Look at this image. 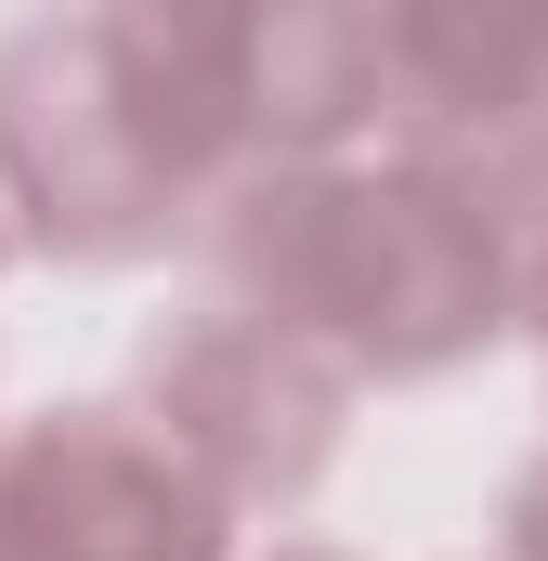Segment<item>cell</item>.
I'll return each mask as SVG.
<instances>
[{"label": "cell", "mask_w": 548, "mask_h": 561, "mask_svg": "<svg viewBox=\"0 0 548 561\" xmlns=\"http://www.w3.org/2000/svg\"><path fill=\"white\" fill-rule=\"evenodd\" d=\"M249 144L236 0H79L0 53V183L66 262H132L222 209V157Z\"/></svg>", "instance_id": "6da1fadb"}, {"label": "cell", "mask_w": 548, "mask_h": 561, "mask_svg": "<svg viewBox=\"0 0 548 561\" xmlns=\"http://www.w3.org/2000/svg\"><path fill=\"white\" fill-rule=\"evenodd\" d=\"M236 53H249V131L274 157H327L392 105L379 0H236Z\"/></svg>", "instance_id": "8992f818"}, {"label": "cell", "mask_w": 548, "mask_h": 561, "mask_svg": "<svg viewBox=\"0 0 548 561\" xmlns=\"http://www.w3.org/2000/svg\"><path fill=\"white\" fill-rule=\"evenodd\" d=\"M13 236H26V222H13V183H0V249H13Z\"/></svg>", "instance_id": "ba28073f"}, {"label": "cell", "mask_w": 548, "mask_h": 561, "mask_svg": "<svg viewBox=\"0 0 548 561\" xmlns=\"http://www.w3.org/2000/svg\"><path fill=\"white\" fill-rule=\"evenodd\" d=\"M510 561H548V470L510 496Z\"/></svg>", "instance_id": "52a82bcc"}, {"label": "cell", "mask_w": 548, "mask_h": 561, "mask_svg": "<svg viewBox=\"0 0 548 561\" xmlns=\"http://www.w3.org/2000/svg\"><path fill=\"white\" fill-rule=\"evenodd\" d=\"M144 392H157V431L236 496V510H287L327 444H340V366L313 340H287L249 300H209L183 313L157 353H144Z\"/></svg>", "instance_id": "277c9868"}, {"label": "cell", "mask_w": 548, "mask_h": 561, "mask_svg": "<svg viewBox=\"0 0 548 561\" xmlns=\"http://www.w3.org/2000/svg\"><path fill=\"white\" fill-rule=\"evenodd\" d=\"M209 249H222V287L249 313H274L287 340H313L340 379H431L510 327V236L444 157L249 170L222 196Z\"/></svg>", "instance_id": "7a4b0ae2"}, {"label": "cell", "mask_w": 548, "mask_h": 561, "mask_svg": "<svg viewBox=\"0 0 548 561\" xmlns=\"http://www.w3.org/2000/svg\"><path fill=\"white\" fill-rule=\"evenodd\" d=\"M287 561H340V549H287Z\"/></svg>", "instance_id": "9c48e42d"}, {"label": "cell", "mask_w": 548, "mask_h": 561, "mask_svg": "<svg viewBox=\"0 0 548 561\" xmlns=\"http://www.w3.org/2000/svg\"><path fill=\"white\" fill-rule=\"evenodd\" d=\"M379 66L418 157H483L548 105V0H379Z\"/></svg>", "instance_id": "5b68a950"}, {"label": "cell", "mask_w": 548, "mask_h": 561, "mask_svg": "<svg viewBox=\"0 0 548 561\" xmlns=\"http://www.w3.org/2000/svg\"><path fill=\"white\" fill-rule=\"evenodd\" d=\"M222 483L132 405L0 444V561H222Z\"/></svg>", "instance_id": "3957f363"}]
</instances>
